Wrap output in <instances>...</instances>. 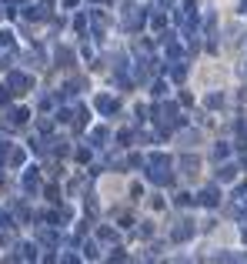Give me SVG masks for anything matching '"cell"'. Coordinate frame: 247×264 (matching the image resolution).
<instances>
[{"label":"cell","instance_id":"obj_1","mask_svg":"<svg viewBox=\"0 0 247 264\" xmlns=\"http://www.w3.org/2000/svg\"><path fill=\"white\" fill-rule=\"evenodd\" d=\"M7 87H10V94H23V91L30 87V77L20 74V71H10V74H7Z\"/></svg>","mask_w":247,"mask_h":264},{"label":"cell","instance_id":"obj_2","mask_svg":"<svg viewBox=\"0 0 247 264\" xmlns=\"http://www.w3.org/2000/svg\"><path fill=\"white\" fill-rule=\"evenodd\" d=\"M124 27H127V30H140V27H144V10H137V7H127Z\"/></svg>","mask_w":247,"mask_h":264},{"label":"cell","instance_id":"obj_3","mask_svg":"<svg viewBox=\"0 0 247 264\" xmlns=\"http://www.w3.org/2000/svg\"><path fill=\"white\" fill-rule=\"evenodd\" d=\"M147 177H151L154 184H171V168H151Z\"/></svg>","mask_w":247,"mask_h":264},{"label":"cell","instance_id":"obj_4","mask_svg":"<svg viewBox=\"0 0 247 264\" xmlns=\"http://www.w3.org/2000/svg\"><path fill=\"white\" fill-rule=\"evenodd\" d=\"M190 234H194V224H190V221H180V224L171 231V238H174V241H187Z\"/></svg>","mask_w":247,"mask_h":264},{"label":"cell","instance_id":"obj_5","mask_svg":"<svg viewBox=\"0 0 247 264\" xmlns=\"http://www.w3.org/2000/svg\"><path fill=\"white\" fill-rule=\"evenodd\" d=\"M94 104H97V111H100V114H114L117 111V100H114V97H107V94H100Z\"/></svg>","mask_w":247,"mask_h":264},{"label":"cell","instance_id":"obj_6","mask_svg":"<svg viewBox=\"0 0 247 264\" xmlns=\"http://www.w3.org/2000/svg\"><path fill=\"white\" fill-rule=\"evenodd\" d=\"M197 204H204V208H217V191H214V188L201 191V197H197Z\"/></svg>","mask_w":247,"mask_h":264},{"label":"cell","instance_id":"obj_7","mask_svg":"<svg viewBox=\"0 0 247 264\" xmlns=\"http://www.w3.org/2000/svg\"><path fill=\"white\" fill-rule=\"evenodd\" d=\"M217 177H221V181H224V184H230V181H234V177H237V168H234V164H224V168L217 170Z\"/></svg>","mask_w":247,"mask_h":264},{"label":"cell","instance_id":"obj_8","mask_svg":"<svg viewBox=\"0 0 247 264\" xmlns=\"http://www.w3.org/2000/svg\"><path fill=\"white\" fill-rule=\"evenodd\" d=\"M7 117H10V124H23V120H27V117H30V114L23 111V107H14V111L7 114Z\"/></svg>","mask_w":247,"mask_h":264},{"label":"cell","instance_id":"obj_9","mask_svg":"<svg viewBox=\"0 0 247 264\" xmlns=\"http://www.w3.org/2000/svg\"><path fill=\"white\" fill-rule=\"evenodd\" d=\"M184 74H187L184 60H174V67H171V77H174V80H184Z\"/></svg>","mask_w":247,"mask_h":264},{"label":"cell","instance_id":"obj_10","mask_svg":"<svg viewBox=\"0 0 247 264\" xmlns=\"http://www.w3.org/2000/svg\"><path fill=\"white\" fill-rule=\"evenodd\" d=\"M23 188H27V191L37 188V170H27V174H23Z\"/></svg>","mask_w":247,"mask_h":264},{"label":"cell","instance_id":"obj_11","mask_svg":"<svg viewBox=\"0 0 247 264\" xmlns=\"http://www.w3.org/2000/svg\"><path fill=\"white\" fill-rule=\"evenodd\" d=\"M97 238H100V241H117V231H114V227H100Z\"/></svg>","mask_w":247,"mask_h":264},{"label":"cell","instance_id":"obj_12","mask_svg":"<svg viewBox=\"0 0 247 264\" xmlns=\"http://www.w3.org/2000/svg\"><path fill=\"white\" fill-rule=\"evenodd\" d=\"M154 30H164V27H167V17H164V14H154Z\"/></svg>","mask_w":247,"mask_h":264},{"label":"cell","instance_id":"obj_13","mask_svg":"<svg viewBox=\"0 0 247 264\" xmlns=\"http://www.w3.org/2000/svg\"><path fill=\"white\" fill-rule=\"evenodd\" d=\"M227 154H230V147H227V144H217V147H214V157H217V161H224Z\"/></svg>","mask_w":247,"mask_h":264},{"label":"cell","instance_id":"obj_14","mask_svg":"<svg viewBox=\"0 0 247 264\" xmlns=\"http://www.w3.org/2000/svg\"><path fill=\"white\" fill-rule=\"evenodd\" d=\"M90 141H94V144H104V141H107V131H104V127H97V131L90 134Z\"/></svg>","mask_w":247,"mask_h":264},{"label":"cell","instance_id":"obj_15","mask_svg":"<svg viewBox=\"0 0 247 264\" xmlns=\"http://www.w3.org/2000/svg\"><path fill=\"white\" fill-rule=\"evenodd\" d=\"M20 251H23V258H27V261H34V258H37V247H34V244H23Z\"/></svg>","mask_w":247,"mask_h":264},{"label":"cell","instance_id":"obj_16","mask_svg":"<svg viewBox=\"0 0 247 264\" xmlns=\"http://www.w3.org/2000/svg\"><path fill=\"white\" fill-rule=\"evenodd\" d=\"M0 44H3V47H14V34H10V30H0Z\"/></svg>","mask_w":247,"mask_h":264},{"label":"cell","instance_id":"obj_17","mask_svg":"<svg viewBox=\"0 0 247 264\" xmlns=\"http://www.w3.org/2000/svg\"><path fill=\"white\" fill-rule=\"evenodd\" d=\"M221 104H224V97H221V94H210L207 97V107H221Z\"/></svg>","mask_w":247,"mask_h":264},{"label":"cell","instance_id":"obj_18","mask_svg":"<svg viewBox=\"0 0 247 264\" xmlns=\"http://www.w3.org/2000/svg\"><path fill=\"white\" fill-rule=\"evenodd\" d=\"M23 157H27L23 151H14V157H10V164H14V168H20V164H23Z\"/></svg>","mask_w":247,"mask_h":264},{"label":"cell","instance_id":"obj_19","mask_svg":"<svg viewBox=\"0 0 247 264\" xmlns=\"http://www.w3.org/2000/svg\"><path fill=\"white\" fill-rule=\"evenodd\" d=\"M234 197H237V201H241V204H244V201H247V184H241V188L234 191Z\"/></svg>","mask_w":247,"mask_h":264},{"label":"cell","instance_id":"obj_20","mask_svg":"<svg viewBox=\"0 0 247 264\" xmlns=\"http://www.w3.org/2000/svg\"><path fill=\"white\" fill-rule=\"evenodd\" d=\"M107 264H124V251H114V254L107 258Z\"/></svg>","mask_w":247,"mask_h":264},{"label":"cell","instance_id":"obj_21","mask_svg":"<svg viewBox=\"0 0 247 264\" xmlns=\"http://www.w3.org/2000/svg\"><path fill=\"white\" fill-rule=\"evenodd\" d=\"M164 91H167V84H164V80H157V84H154V94L164 97Z\"/></svg>","mask_w":247,"mask_h":264},{"label":"cell","instance_id":"obj_22","mask_svg":"<svg viewBox=\"0 0 247 264\" xmlns=\"http://www.w3.org/2000/svg\"><path fill=\"white\" fill-rule=\"evenodd\" d=\"M190 201H194V197H190V194H177V204H180V208H187Z\"/></svg>","mask_w":247,"mask_h":264},{"label":"cell","instance_id":"obj_23","mask_svg":"<svg viewBox=\"0 0 247 264\" xmlns=\"http://www.w3.org/2000/svg\"><path fill=\"white\" fill-rule=\"evenodd\" d=\"M74 27L80 30V34H84V30H87V17H77V20H74Z\"/></svg>","mask_w":247,"mask_h":264},{"label":"cell","instance_id":"obj_24","mask_svg":"<svg viewBox=\"0 0 247 264\" xmlns=\"http://www.w3.org/2000/svg\"><path fill=\"white\" fill-rule=\"evenodd\" d=\"M157 3H171V0H157Z\"/></svg>","mask_w":247,"mask_h":264},{"label":"cell","instance_id":"obj_25","mask_svg":"<svg viewBox=\"0 0 247 264\" xmlns=\"http://www.w3.org/2000/svg\"><path fill=\"white\" fill-rule=\"evenodd\" d=\"M244 204H247V201H244ZM244 221H247V211H244Z\"/></svg>","mask_w":247,"mask_h":264},{"label":"cell","instance_id":"obj_26","mask_svg":"<svg viewBox=\"0 0 247 264\" xmlns=\"http://www.w3.org/2000/svg\"><path fill=\"white\" fill-rule=\"evenodd\" d=\"M244 137H247V127H244Z\"/></svg>","mask_w":247,"mask_h":264}]
</instances>
